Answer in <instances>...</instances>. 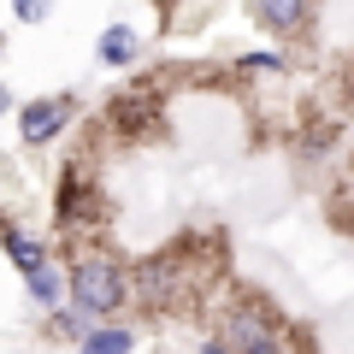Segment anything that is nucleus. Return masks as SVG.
<instances>
[{"label":"nucleus","instance_id":"nucleus-1","mask_svg":"<svg viewBox=\"0 0 354 354\" xmlns=\"http://www.w3.org/2000/svg\"><path fill=\"white\" fill-rule=\"evenodd\" d=\"M201 354H307L295 342V330L283 325V313L260 295H242L218 313V325L207 330V348Z\"/></svg>","mask_w":354,"mask_h":354},{"label":"nucleus","instance_id":"nucleus-12","mask_svg":"<svg viewBox=\"0 0 354 354\" xmlns=\"http://www.w3.org/2000/svg\"><path fill=\"white\" fill-rule=\"evenodd\" d=\"M337 207L354 218V160H348V171H342V183H337Z\"/></svg>","mask_w":354,"mask_h":354},{"label":"nucleus","instance_id":"nucleus-6","mask_svg":"<svg viewBox=\"0 0 354 354\" xmlns=\"http://www.w3.org/2000/svg\"><path fill=\"white\" fill-rule=\"evenodd\" d=\"M0 248H6V260H12L18 272H24V278L36 272V266H48V260H53V254H48V242H41V236H30V230H24V225H12V218L0 225Z\"/></svg>","mask_w":354,"mask_h":354},{"label":"nucleus","instance_id":"nucleus-9","mask_svg":"<svg viewBox=\"0 0 354 354\" xmlns=\"http://www.w3.org/2000/svg\"><path fill=\"white\" fill-rule=\"evenodd\" d=\"M41 325H48V337H53V342H65V348H77V337L88 330V319L77 313L71 301H65V307H53V313H41Z\"/></svg>","mask_w":354,"mask_h":354},{"label":"nucleus","instance_id":"nucleus-5","mask_svg":"<svg viewBox=\"0 0 354 354\" xmlns=\"http://www.w3.org/2000/svg\"><path fill=\"white\" fill-rule=\"evenodd\" d=\"M24 290H30V307H36V313H53V307L71 301V278H65V266H59V260L36 266V272L24 278Z\"/></svg>","mask_w":354,"mask_h":354},{"label":"nucleus","instance_id":"nucleus-13","mask_svg":"<svg viewBox=\"0 0 354 354\" xmlns=\"http://www.w3.org/2000/svg\"><path fill=\"white\" fill-rule=\"evenodd\" d=\"M12 106H18V101H12V88H6V83H0V118H6V113H12Z\"/></svg>","mask_w":354,"mask_h":354},{"label":"nucleus","instance_id":"nucleus-4","mask_svg":"<svg viewBox=\"0 0 354 354\" xmlns=\"http://www.w3.org/2000/svg\"><path fill=\"white\" fill-rule=\"evenodd\" d=\"M248 18L266 36H301L313 18V0H248Z\"/></svg>","mask_w":354,"mask_h":354},{"label":"nucleus","instance_id":"nucleus-2","mask_svg":"<svg viewBox=\"0 0 354 354\" xmlns=\"http://www.w3.org/2000/svg\"><path fill=\"white\" fill-rule=\"evenodd\" d=\"M65 278H71V307L88 325H106V319H118L130 307V272L113 254H77L65 266Z\"/></svg>","mask_w":354,"mask_h":354},{"label":"nucleus","instance_id":"nucleus-7","mask_svg":"<svg viewBox=\"0 0 354 354\" xmlns=\"http://www.w3.org/2000/svg\"><path fill=\"white\" fill-rule=\"evenodd\" d=\"M71 354H136V325H118V319H106V325H88L83 337H77Z\"/></svg>","mask_w":354,"mask_h":354},{"label":"nucleus","instance_id":"nucleus-8","mask_svg":"<svg viewBox=\"0 0 354 354\" xmlns=\"http://www.w3.org/2000/svg\"><path fill=\"white\" fill-rule=\"evenodd\" d=\"M95 53H101V65H113V71H130L136 53H142V41H136V30H130V24H106L101 41H95Z\"/></svg>","mask_w":354,"mask_h":354},{"label":"nucleus","instance_id":"nucleus-11","mask_svg":"<svg viewBox=\"0 0 354 354\" xmlns=\"http://www.w3.org/2000/svg\"><path fill=\"white\" fill-rule=\"evenodd\" d=\"M236 65H242V71H283V53L278 48H272V53H242Z\"/></svg>","mask_w":354,"mask_h":354},{"label":"nucleus","instance_id":"nucleus-10","mask_svg":"<svg viewBox=\"0 0 354 354\" xmlns=\"http://www.w3.org/2000/svg\"><path fill=\"white\" fill-rule=\"evenodd\" d=\"M48 12H53V0H12V18H18V24H41Z\"/></svg>","mask_w":354,"mask_h":354},{"label":"nucleus","instance_id":"nucleus-3","mask_svg":"<svg viewBox=\"0 0 354 354\" xmlns=\"http://www.w3.org/2000/svg\"><path fill=\"white\" fill-rule=\"evenodd\" d=\"M71 118H77L71 95H36V101L18 106V136H24V148H41V142H53Z\"/></svg>","mask_w":354,"mask_h":354}]
</instances>
